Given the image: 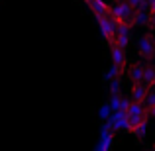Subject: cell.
Here are the masks:
<instances>
[{
  "label": "cell",
  "mask_w": 155,
  "mask_h": 151,
  "mask_svg": "<svg viewBox=\"0 0 155 151\" xmlns=\"http://www.w3.org/2000/svg\"><path fill=\"white\" fill-rule=\"evenodd\" d=\"M136 14V8L130 4V0H122V2H114L112 8H110V16L116 24H132V18Z\"/></svg>",
  "instance_id": "1"
},
{
  "label": "cell",
  "mask_w": 155,
  "mask_h": 151,
  "mask_svg": "<svg viewBox=\"0 0 155 151\" xmlns=\"http://www.w3.org/2000/svg\"><path fill=\"white\" fill-rule=\"evenodd\" d=\"M96 22H98L100 26V34H102L104 41L108 43V45H112L114 41H116V22L112 20V16L110 14H100V16H94Z\"/></svg>",
  "instance_id": "2"
},
{
  "label": "cell",
  "mask_w": 155,
  "mask_h": 151,
  "mask_svg": "<svg viewBox=\"0 0 155 151\" xmlns=\"http://www.w3.org/2000/svg\"><path fill=\"white\" fill-rule=\"evenodd\" d=\"M137 55L143 61H149L155 57V38H153L151 30L140 38V41H137Z\"/></svg>",
  "instance_id": "3"
},
{
  "label": "cell",
  "mask_w": 155,
  "mask_h": 151,
  "mask_svg": "<svg viewBox=\"0 0 155 151\" xmlns=\"http://www.w3.org/2000/svg\"><path fill=\"white\" fill-rule=\"evenodd\" d=\"M126 73H128V79L132 84L136 83H143V75H145V65L141 63V61H136V63H130L128 69H126Z\"/></svg>",
  "instance_id": "4"
},
{
  "label": "cell",
  "mask_w": 155,
  "mask_h": 151,
  "mask_svg": "<svg viewBox=\"0 0 155 151\" xmlns=\"http://www.w3.org/2000/svg\"><path fill=\"white\" fill-rule=\"evenodd\" d=\"M108 47H110V59H112V63L128 69V57H126V51H128V49L116 45V43H112V45H108Z\"/></svg>",
  "instance_id": "5"
},
{
  "label": "cell",
  "mask_w": 155,
  "mask_h": 151,
  "mask_svg": "<svg viewBox=\"0 0 155 151\" xmlns=\"http://www.w3.org/2000/svg\"><path fill=\"white\" fill-rule=\"evenodd\" d=\"M149 90H151V87H149V84L136 83V84H132V88H130V96H132V100H136V102H145Z\"/></svg>",
  "instance_id": "6"
},
{
  "label": "cell",
  "mask_w": 155,
  "mask_h": 151,
  "mask_svg": "<svg viewBox=\"0 0 155 151\" xmlns=\"http://www.w3.org/2000/svg\"><path fill=\"white\" fill-rule=\"evenodd\" d=\"M128 110H116V114L112 116V128L114 130H124L126 132V126H128Z\"/></svg>",
  "instance_id": "7"
},
{
  "label": "cell",
  "mask_w": 155,
  "mask_h": 151,
  "mask_svg": "<svg viewBox=\"0 0 155 151\" xmlns=\"http://www.w3.org/2000/svg\"><path fill=\"white\" fill-rule=\"evenodd\" d=\"M88 6H91V10H92V12H94V16L110 14V8H112V6H108L104 0H91V2H88Z\"/></svg>",
  "instance_id": "8"
},
{
  "label": "cell",
  "mask_w": 155,
  "mask_h": 151,
  "mask_svg": "<svg viewBox=\"0 0 155 151\" xmlns=\"http://www.w3.org/2000/svg\"><path fill=\"white\" fill-rule=\"evenodd\" d=\"M114 43L120 45V47H124V49H128V47H130V34H118Z\"/></svg>",
  "instance_id": "9"
},
{
  "label": "cell",
  "mask_w": 155,
  "mask_h": 151,
  "mask_svg": "<svg viewBox=\"0 0 155 151\" xmlns=\"http://www.w3.org/2000/svg\"><path fill=\"white\" fill-rule=\"evenodd\" d=\"M110 94L112 96L120 94V79H112V83H110Z\"/></svg>",
  "instance_id": "10"
},
{
  "label": "cell",
  "mask_w": 155,
  "mask_h": 151,
  "mask_svg": "<svg viewBox=\"0 0 155 151\" xmlns=\"http://www.w3.org/2000/svg\"><path fill=\"white\" fill-rule=\"evenodd\" d=\"M130 4L136 10H147V0H130Z\"/></svg>",
  "instance_id": "11"
},
{
  "label": "cell",
  "mask_w": 155,
  "mask_h": 151,
  "mask_svg": "<svg viewBox=\"0 0 155 151\" xmlns=\"http://www.w3.org/2000/svg\"><path fill=\"white\" fill-rule=\"evenodd\" d=\"M149 30H155V12H151V20H149Z\"/></svg>",
  "instance_id": "12"
},
{
  "label": "cell",
  "mask_w": 155,
  "mask_h": 151,
  "mask_svg": "<svg viewBox=\"0 0 155 151\" xmlns=\"http://www.w3.org/2000/svg\"><path fill=\"white\" fill-rule=\"evenodd\" d=\"M147 10L155 12V0H147Z\"/></svg>",
  "instance_id": "13"
},
{
  "label": "cell",
  "mask_w": 155,
  "mask_h": 151,
  "mask_svg": "<svg viewBox=\"0 0 155 151\" xmlns=\"http://www.w3.org/2000/svg\"><path fill=\"white\" fill-rule=\"evenodd\" d=\"M147 110H149V116H153V118H155V102H153V104H151V106H149V108H147Z\"/></svg>",
  "instance_id": "14"
},
{
  "label": "cell",
  "mask_w": 155,
  "mask_h": 151,
  "mask_svg": "<svg viewBox=\"0 0 155 151\" xmlns=\"http://www.w3.org/2000/svg\"><path fill=\"white\" fill-rule=\"evenodd\" d=\"M112 2H122V0H112Z\"/></svg>",
  "instance_id": "15"
}]
</instances>
